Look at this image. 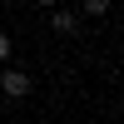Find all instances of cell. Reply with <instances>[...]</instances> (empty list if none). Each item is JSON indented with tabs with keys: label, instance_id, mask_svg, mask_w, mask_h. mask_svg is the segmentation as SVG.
<instances>
[{
	"label": "cell",
	"instance_id": "3",
	"mask_svg": "<svg viewBox=\"0 0 124 124\" xmlns=\"http://www.w3.org/2000/svg\"><path fill=\"white\" fill-rule=\"evenodd\" d=\"M109 10V0H85V15H104Z\"/></svg>",
	"mask_w": 124,
	"mask_h": 124
},
{
	"label": "cell",
	"instance_id": "4",
	"mask_svg": "<svg viewBox=\"0 0 124 124\" xmlns=\"http://www.w3.org/2000/svg\"><path fill=\"white\" fill-rule=\"evenodd\" d=\"M0 60H10V35L0 30Z\"/></svg>",
	"mask_w": 124,
	"mask_h": 124
},
{
	"label": "cell",
	"instance_id": "1",
	"mask_svg": "<svg viewBox=\"0 0 124 124\" xmlns=\"http://www.w3.org/2000/svg\"><path fill=\"white\" fill-rule=\"evenodd\" d=\"M0 89H5L10 99H25L30 94V75L25 70H5V75H0Z\"/></svg>",
	"mask_w": 124,
	"mask_h": 124
},
{
	"label": "cell",
	"instance_id": "2",
	"mask_svg": "<svg viewBox=\"0 0 124 124\" xmlns=\"http://www.w3.org/2000/svg\"><path fill=\"white\" fill-rule=\"evenodd\" d=\"M55 30H60V35H75V30H79V15H70V10H55Z\"/></svg>",
	"mask_w": 124,
	"mask_h": 124
},
{
	"label": "cell",
	"instance_id": "5",
	"mask_svg": "<svg viewBox=\"0 0 124 124\" xmlns=\"http://www.w3.org/2000/svg\"><path fill=\"white\" fill-rule=\"evenodd\" d=\"M40 5H60V0H40Z\"/></svg>",
	"mask_w": 124,
	"mask_h": 124
}]
</instances>
